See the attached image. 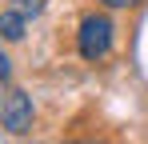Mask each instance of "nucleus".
<instances>
[{"label":"nucleus","instance_id":"obj_1","mask_svg":"<svg viewBox=\"0 0 148 144\" xmlns=\"http://www.w3.org/2000/svg\"><path fill=\"white\" fill-rule=\"evenodd\" d=\"M112 40H116V24L108 16H84L80 20V32H76V52L84 60H104L112 52Z\"/></svg>","mask_w":148,"mask_h":144},{"label":"nucleus","instance_id":"obj_6","mask_svg":"<svg viewBox=\"0 0 148 144\" xmlns=\"http://www.w3.org/2000/svg\"><path fill=\"white\" fill-rule=\"evenodd\" d=\"M0 80H4V84L12 80V60H8V56H0Z\"/></svg>","mask_w":148,"mask_h":144},{"label":"nucleus","instance_id":"obj_4","mask_svg":"<svg viewBox=\"0 0 148 144\" xmlns=\"http://www.w3.org/2000/svg\"><path fill=\"white\" fill-rule=\"evenodd\" d=\"M12 8H16V12H24V16H40L44 0H12Z\"/></svg>","mask_w":148,"mask_h":144},{"label":"nucleus","instance_id":"obj_3","mask_svg":"<svg viewBox=\"0 0 148 144\" xmlns=\"http://www.w3.org/2000/svg\"><path fill=\"white\" fill-rule=\"evenodd\" d=\"M24 24H28V16H24V12H16V8L8 4V8H4V16H0V32H4V40H8V44H16V40L24 36Z\"/></svg>","mask_w":148,"mask_h":144},{"label":"nucleus","instance_id":"obj_5","mask_svg":"<svg viewBox=\"0 0 148 144\" xmlns=\"http://www.w3.org/2000/svg\"><path fill=\"white\" fill-rule=\"evenodd\" d=\"M100 4H104V8H136L140 0H100Z\"/></svg>","mask_w":148,"mask_h":144},{"label":"nucleus","instance_id":"obj_2","mask_svg":"<svg viewBox=\"0 0 148 144\" xmlns=\"http://www.w3.org/2000/svg\"><path fill=\"white\" fill-rule=\"evenodd\" d=\"M32 116H36V108H32V96H28V92H20V88H8L4 104H0V124H4L12 136H24L28 128H32Z\"/></svg>","mask_w":148,"mask_h":144}]
</instances>
